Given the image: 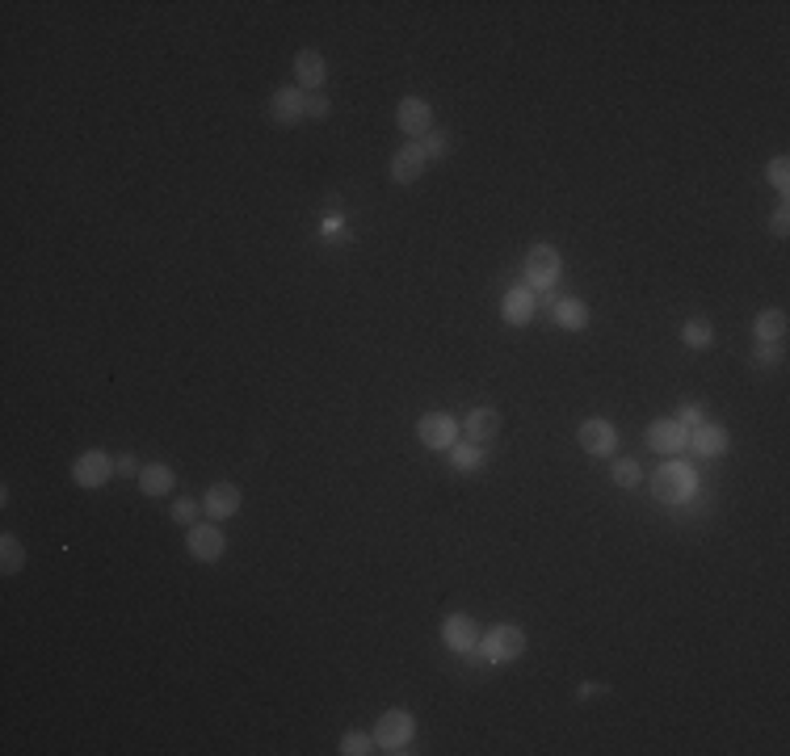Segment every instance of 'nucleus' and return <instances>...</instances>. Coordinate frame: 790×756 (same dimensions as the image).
<instances>
[{
  "label": "nucleus",
  "instance_id": "f257e3e1",
  "mask_svg": "<svg viewBox=\"0 0 790 756\" xmlns=\"http://www.w3.org/2000/svg\"><path fill=\"white\" fill-rule=\"evenodd\" d=\"M693 471L685 467V463H668V467H660L652 475V496L660 500V505H685L693 496Z\"/></svg>",
  "mask_w": 790,
  "mask_h": 756
},
{
  "label": "nucleus",
  "instance_id": "f03ea898",
  "mask_svg": "<svg viewBox=\"0 0 790 756\" xmlns=\"http://www.w3.org/2000/svg\"><path fill=\"white\" fill-rule=\"evenodd\" d=\"M526 651V631L522 626H492L484 639V660L492 664H514Z\"/></svg>",
  "mask_w": 790,
  "mask_h": 756
},
{
  "label": "nucleus",
  "instance_id": "7ed1b4c3",
  "mask_svg": "<svg viewBox=\"0 0 790 756\" xmlns=\"http://www.w3.org/2000/svg\"><path fill=\"white\" fill-rule=\"evenodd\" d=\"M559 269H564V261H559V252H555L551 244L530 248V257H526V286L551 290L555 277H559Z\"/></svg>",
  "mask_w": 790,
  "mask_h": 756
},
{
  "label": "nucleus",
  "instance_id": "20e7f679",
  "mask_svg": "<svg viewBox=\"0 0 790 756\" xmlns=\"http://www.w3.org/2000/svg\"><path fill=\"white\" fill-rule=\"evenodd\" d=\"M408 740H412V715H408V710H387V715L378 718L375 743L383 752H403Z\"/></svg>",
  "mask_w": 790,
  "mask_h": 756
},
{
  "label": "nucleus",
  "instance_id": "39448f33",
  "mask_svg": "<svg viewBox=\"0 0 790 756\" xmlns=\"http://www.w3.org/2000/svg\"><path fill=\"white\" fill-rule=\"evenodd\" d=\"M114 475V458L101 450H89L76 458V467H72V480L81 483V488H106Z\"/></svg>",
  "mask_w": 790,
  "mask_h": 756
},
{
  "label": "nucleus",
  "instance_id": "423d86ee",
  "mask_svg": "<svg viewBox=\"0 0 790 756\" xmlns=\"http://www.w3.org/2000/svg\"><path fill=\"white\" fill-rule=\"evenodd\" d=\"M395 123H400L403 135L425 139V135L433 131V110H429V101H420V97H403L400 110H395Z\"/></svg>",
  "mask_w": 790,
  "mask_h": 756
},
{
  "label": "nucleus",
  "instance_id": "0eeeda50",
  "mask_svg": "<svg viewBox=\"0 0 790 756\" xmlns=\"http://www.w3.org/2000/svg\"><path fill=\"white\" fill-rule=\"evenodd\" d=\"M416 437L425 441L429 450H450V446L458 441V420H450V416H442V412L420 416V425H416Z\"/></svg>",
  "mask_w": 790,
  "mask_h": 756
},
{
  "label": "nucleus",
  "instance_id": "6e6552de",
  "mask_svg": "<svg viewBox=\"0 0 790 756\" xmlns=\"http://www.w3.org/2000/svg\"><path fill=\"white\" fill-rule=\"evenodd\" d=\"M576 441H581V450L584 454H593V458H606V454H614V441H618V433H614L610 420H584L581 433H576Z\"/></svg>",
  "mask_w": 790,
  "mask_h": 756
},
{
  "label": "nucleus",
  "instance_id": "1a4fd4ad",
  "mask_svg": "<svg viewBox=\"0 0 790 756\" xmlns=\"http://www.w3.org/2000/svg\"><path fill=\"white\" fill-rule=\"evenodd\" d=\"M185 547H190V555H194L198 564H215L227 542H223L219 525H190V538H185Z\"/></svg>",
  "mask_w": 790,
  "mask_h": 756
},
{
  "label": "nucleus",
  "instance_id": "9d476101",
  "mask_svg": "<svg viewBox=\"0 0 790 756\" xmlns=\"http://www.w3.org/2000/svg\"><path fill=\"white\" fill-rule=\"evenodd\" d=\"M202 509H207L215 522H227L232 513H240V488L236 483H210Z\"/></svg>",
  "mask_w": 790,
  "mask_h": 756
},
{
  "label": "nucleus",
  "instance_id": "9b49d317",
  "mask_svg": "<svg viewBox=\"0 0 790 756\" xmlns=\"http://www.w3.org/2000/svg\"><path fill=\"white\" fill-rule=\"evenodd\" d=\"M534 307H539V299L530 294V286H517L505 294V302H500V316H505V324H514V328H522V324H530L534 319Z\"/></svg>",
  "mask_w": 790,
  "mask_h": 756
},
{
  "label": "nucleus",
  "instance_id": "f8f14e48",
  "mask_svg": "<svg viewBox=\"0 0 790 756\" xmlns=\"http://www.w3.org/2000/svg\"><path fill=\"white\" fill-rule=\"evenodd\" d=\"M648 446H652L656 454H681L690 446V437H685V429H681L677 420H656V425L648 429Z\"/></svg>",
  "mask_w": 790,
  "mask_h": 756
},
{
  "label": "nucleus",
  "instance_id": "ddd939ff",
  "mask_svg": "<svg viewBox=\"0 0 790 756\" xmlns=\"http://www.w3.org/2000/svg\"><path fill=\"white\" fill-rule=\"evenodd\" d=\"M324 76H328V64H324L319 51H299V55H294V81L303 84L307 93H319Z\"/></svg>",
  "mask_w": 790,
  "mask_h": 756
},
{
  "label": "nucleus",
  "instance_id": "4468645a",
  "mask_svg": "<svg viewBox=\"0 0 790 756\" xmlns=\"http://www.w3.org/2000/svg\"><path fill=\"white\" fill-rule=\"evenodd\" d=\"M420 173H425V151H420V143H412V148H400L395 156H391V181H400V185H412Z\"/></svg>",
  "mask_w": 790,
  "mask_h": 756
},
{
  "label": "nucleus",
  "instance_id": "2eb2a0df",
  "mask_svg": "<svg viewBox=\"0 0 790 756\" xmlns=\"http://www.w3.org/2000/svg\"><path fill=\"white\" fill-rule=\"evenodd\" d=\"M269 114H274V123L294 126L303 118V93H299V89H277V93L269 97Z\"/></svg>",
  "mask_w": 790,
  "mask_h": 756
},
{
  "label": "nucleus",
  "instance_id": "dca6fc26",
  "mask_svg": "<svg viewBox=\"0 0 790 756\" xmlns=\"http://www.w3.org/2000/svg\"><path fill=\"white\" fill-rule=\"evenodd\" d=\"M463 429H467V437H471L475 446H484V441H492L500 433V412L497 408H475Z\"/></svg>",
  "mask_w": 790,
  "mask_h": 756
},
{
  "label": "nucleus",
  "instance_id": "f3484780",
  "mask_svg": "<svg viewBox=\"0 0 790 756\" xmlns=\"http://www.w3.org/2000/svg\"><path fill=\"white\" fill-rule=\"evenodd\" d=\"M690 446L702 458H719L723 450H727V429L723 425H698L693 429V437H690Z\"/></svg>",
  "mask_w": 790,
  "mask_h": 756
},
{
  "label": "nucleus",
  "instance_id": "a211bd4d",
  "mask_svg": "<svg viewBox=\"0 0 790 756\" xmlns=\"http://www.w3.org/2000/svg\"><path fill=\"white\" fill-rule=\"evenodd\" d=\"M752 332H757V341H761V344H777L782 336H786V311L765 307L761 316H757V324H752Z\"/></svg>",
  "mask_w": 790,
  "mask_h": 756
},
{
  "label": "nucleus",
  "instance_id": "6ab92c4d",
  "mask_svg": "<svg viewBox=\"0 0 790 756\" xmlns=\"http://www.w3.org/2000/svg\"><path fill=\"white\" fill-rule=\"evenodd\" d=\"M442 634H446V643L454 647V651H471L475 647V622L471 618H463V614H454V618H446V626H442Z\"/></svg>",
  "mask_w": 790,
  "mask_h": 756
},
{
  "label": "nucleus",
  "instance_id": "aec40b11",
  "mask_svg": "<svg viewBox=\"0 0 790 756\" xmlns=\"http://www.w3.org/2000/svg\"><path fill=\"white\" fill-rule=\"evenodd\" d=\"M173 471L165 467V463H152V467H143L139 471V492L143 496H165V492H173Z\"/></svg>",
  "mask_w": 790,
  "mask_h": 756
},
{
  "label": "nucleus",
  "instance_id": "412c9836",
  "mask_svg": "<svg viewBox=\"0 0 790 756\" xmlns=\"http://www.w3.org/2000/svg\"><path fill=\"white\" fill-rule=\"evenodd\" d=\"M555 324H559V328L581 332L584 324H589V311H584V302H576V299H559V302H555Z\"/></svg>",
  "mask_w": 790,
  "mask_h": 756
},
{
  "label": "nucleus",
  "instance_id": "4be33fe9",
  "mask_svg": "<svg viewBox=\"0 0 790 756\" xmlns=\"http://www.w3.org/2000/svg\"><path fill=\"white\" fill-rule=\"evenodd\" d=\"M21 567H26V547H21L13 534H4L0 538V572L13 576V572H21Z\"/></svg>",
  "mask_w": 790,
  "mask_h": 756
},
{
  "label": "nucleus",
  "instance_id": "5701e85b",
  "mask_svg": "<svg viewBox=\"0 0 790 756\" xmlns=\"http://www.w3.org/2000/svg\"><path fill=\"white\" fill-rule=\"evenodd\" d=\"M450 463H454V471L471 475V471L484 467V450L480 446H450Z\"/></svg>",
  "mask_w": 790,
  "mask_h": 756
},
{
  "label": "nucleus",
  "instance_id": "b1692460",
  "mask_svg": "<svg viewBox=\"0 0 790 756\" xmlns=\"http://www.w3.org/2000/svg\"><path fill=\"white\" fill-rule=\"evenodd\" d=\"M710 341H715V328H710V319L693 316L690 324H685V344H690V349H710Z\"/></svg>",
  "mask_w": 790,
  "mask_h": 756
},
{
  "label": "nucleus",
  "instance_id": "393cba45",
  "mask_svg": "<svg viewBox=\"0 0 790 756\" xmlns=\"http://www.w3.org/2000/svg\"><path fill=\"white\" fill-rule=\"evenodd\" d=\"M370 743H375V735H366V731H349L345 740H341V752H345V756H366V752H375Z\"/></svg>",
  "mask_w": 790,
  "mask_h": 756
},
{
  "label": "nucleus",
  "instance_id": "a878e982",
  "mask_svg": "<svg viewBox=\"0 0 790 756\" xmlns=\"http://www.w3.org/2000/svg\"><path fill=\"white\" fill-rule=\"evenodd\" d=\"M614 483H618V488H635L639 483V463L635 458H618V463H614Z\"/></svg>",
  "mask_w": 790,
  "mask_h": 756
},
{
  "label": "nucleus",
  "instance_id": "bb28decb",
  "mask_svg": "<svg viewBox=\"0 0 790 756\" xmlns=\"http://www.w3.org/2000/svg\"><path fill=\"white\" fill-rule=\"evenodd\" d=\"M769 185L782 193L790 190V160L786 156H774V160H769Z\"/></svg>",
  "mask_w": 790,
  "mask_h": 756
},
{
  "label": "nucleus",
  "instance_id": "cd10ccee",
  "mask_svg": "<svg viewBox=\"0 0 790 756\" xmlns=\"http://www.w3.org/2000/svg\"><path fill=\"white\" fill-rule=\"evenodd\" d=\"M328 110H333V106H328V97L324 93H303V114L307 118H328Z\"/></svg>",
  "mask_w": 790,
  "mask_h": 756
},
{
  "label": "nucleus",
  "instance_id": "c85d7f7f",
  "mask_svg": "<svg viewBox=\"0 0 790 756\" xmlns=\"http://www.w3.org/2000/svg\"><path fill=\"white\" fill-rule=\"evenodd\" d=\"M173 522L185 525V530H190V525H198V505H194V500H177V505H173Z\"/></svg>",
  "mask_w": 790,
  "mask_h": 756
},
{
  "label": "nucleus",
  "instance_id": "c756f323",
  "mask_svg": "<svg viewBox=\"0 0 790 756\" xmlns=\"http://www.w3.org/2000/svg\"><path fill=\"white\" fill-rule=\"evenodd\" d=\"M677 425L681 429H698V425H702V403H681Z\"/></svg>",
  "mask_w": 790,
  "mask_h": 756
},
{
  "label": "nucleus",
  "instance_id": "7c9ffc66",
  "mask_svg": "<svg viewBox=\"0 0 790 756\" xmlns=\"http://www.w3.org/2000/svg\"><path fill=\"white\" fill-rule=\"evenodd\" d=\"M420 151H425V160H437V156H446V135L429 131V135H425V143H420Z\"/></svg>",
  "mask_w": 790,
  "mask_h": 756
},
{
  "label": "nucleus",
  "instance_id": "2f4dec72",
  "mask_svg": "<svg viewBox=\"0 0 790 756\" xmlns=\"http://www.w3.org/2000/svg\"><path fill=\"white\" fill-rule=\"evenodd\" d=\"M114 471H123V475H139V467H135V458H131V454L114 458Z\"/></svg>",
  "mask_w": 790,
  "mask_h": 756
},
{
  "label": "nucleus",
  "instance_id": "473e14b6",
  "mask_svg": "<svg viewBox=\"0 0 790 756\" xmlns=\"http://www.w3.org/2000/svg\"><path fill=\"white\" fill-rule=\"evenodd\" d=\"M769 227H774V235H786V232H790V219H786V210H777V215H774V223H769Z\"/></svg>",
  "mask_w": 790,
  "mask_h": 756
},
{
  "label": "nucleus",
  "instance_id": "72a5a7b5",
  "mask_svg": "<svg viewBox=\"0 0 790 756\" xmlns=\"http://www.w3.org/2000/svg\"><path fill=\"white\" fill-rule=\"evenodd\" d=\"M774 358H777L774 344H761V349H757V361H761V366H765V361H774Z\"/></svg>",
  "mask_w": 790,
  "mask_h": 756
}]
</instances>
